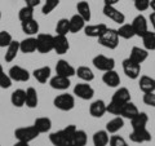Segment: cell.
Here are the masks:
<instances>
[{"label":"cell","mask_w":155,"mask_h":146,"mask_svg":"<svg viewBox=\"0 0 155 146\" xmlns=\"http://www.w3.org/2000/svg\"><path fill=\"white\" fill-rule=\"evenodd\" d=\"M76 127L75 125H67L66 128L53 132L49 136V141L52 142L53 146H74L72 145V140L76 132Z\"/></svg>","instance_id":"6da1fadb"},{"label":"cell","mask_w":155,"mask_h":146,"mask_svg":"<svg viewBox=\"0 0 155 146\" xmlns=\"http://www.w3.org/2000/svg\"><path fill=\"white\" fill-rule=\"evenodd\" d=\"M98 41L101 45H104L109 49H115L119 45V35H118V30L114 28H107L102 35L98 38Z\"/></svg>","instance_id":"7a4b0ae2"},{"label":"cell","mask_w":155,"mask_h":146,"mask_svg":"<svg viewBox=\"0 0 155 146\" xmlns=\"http://www.w3.org/2000/svg\"><path fill=\"white\" fill-rule=\"evenodd\" d=\"M36 51L40 53H49L53 51L54 45V36L51 34H39L36 36Z\"/></svg>","instance_id":"3957f363"},{"label":"cell","mask_w":155,"mask_h":146,"mask_svg":"<svg viewBox=\"0 0 155 146\" xmlns=\"http://www.w3.org/2000/svg\"><path fill=\"white\" fill-rule=\"evenodd\" d=\"M54 106L61 110V111H70L74 109L75 106V98L72 95H69V93H64V95H60L57 96L54 101H53Z\"/></svg>","instance_id":"277c9868"},{"label":"cell","mask_w":155,"mask_h":146,"mask_svg":"<svg viewBox=\"0 0 155 146\" xmlns=\"http://www.w3.org/2000/svg\"><path fill=\"white\" fill-rule=\"evenodd\" d=\"M40 134L38 132V129L34 127V125H30V127H22L14 131V136L18 141H23V142H30V141L35 140L38 136Z\"/></svg>","instance_id":"5b68a950"},{"label":"cell","mask_w":155,"mask_h":146,"mask_svg":"<svg viewBox=\"0 0 155 146\" xmlns=\"http://www.w3.org/2000/svg\"><path fill=\"white\" fill-rule=\"evenodd\" d=\"M123 71L129 79H137L141 74V65L132 61L130 58H125L123 61Z\"/></svg>","instance_id":"8992f818"},{"label":"cell","mask_w":155,"mask_h":146,"mask_svg":"<svg viewBox=\"0 0 155 146\" xmlns=\"http://www.w3.org/2000/svg\"><path fill=\"white\" fill-rule=\"evenodd\" d=\"M93 65L96 69H98L101 71H110V70H114L115 67V60L111 57H106L102 55H98L93 58Z\"/></svg>","instance_id":"52a82bcc"},{"label":"cell","mask_w":155,"mask_h":146,"mask_svg":"<svg viewBox=\"0 0 155 146\" xmlns=\"http://www.w3.org/2000/svg\"><path fill=\"white\" fill-rule=\"evenodd\" d=\"M74 95L81 100H91L94 96V89L88 83H79L74 87Z\"/></svg>","instance_id":"ba28073f"},{"label":"cell","mask_w":155,"mask_h":146,"mask_svg":"<svg viewBox=\"0 0 155 146\" xmlns=\"http://www.w3.org/2000/svg\"><path fill=\"white\" fill-rule=\"evenodd\" d=\"M130 25H132L133 30H134V34H136L137 36H141V38H142L145 34L149 31L147 19H146V17H143L142 14H140V16L136 17Z\"/></svg>","instance_id":"9c48e42d"},{"label":"cell","mask_w":155,"mask_h":146,"mask_svg":"<svg viewBox=\"0 0 155 146\" xmlns=\"http://www.w3.org/2000/svg\"><path fill=\"white\" fill-rule=\"evenodd\" d=\"M104 14L107 18L113 19L114 22L119 23V25H123L125 22V16L119 11V9H116L114 5H105L104 7Z\"/></svg>","instance_id":"30bf717a"},{"label":"cell","mask_w":155,"mask_h":146,"mask_svg":"<svg viewBox=\"0 0 155 146\" xmlns=\"http://www.w3.org/2000/svg\"><path fill=\"white\" fill-rule=\"evenodd\" d=\"M8 74L13 81H27L30 79V72L21 66H12Z\"/></svg>","instance_id":"8fae6325"},{"label":"cell","mask_w":155,"mask_h":146,"mask_svg":"<svg viewBox=\"0 0 155 146\" xmlns=\"http://www.w3.org/2000/svg\"><path fill=\"white\" fill-rule=\"evenodd\" d=\"M56 72H57V75H61L65 78H71L76 74V70L74 69V66H71L67 61L60 60L56 65Z\"/></svg>","instance_id":"7c38bea8"},{"label":"cell","mask_w":155,"mask_h":146,"mask_svg":"<svg viewBox=\"0 0 155 146\" xmlns=\"http://www.w3.org/2000/svg\"><path fill=\"white\" fill-rule=\"evenodd\" d=\"M129 138L132 142L136 144H142V142H149L151 141V134L146 128H140V129H133V132L130 133Z\"/></svg>","instance_id":"4fadbf2b"},{"label":"cell","mask_w":155,"mask_h":146,"mask_svg":"<svg viewBox=\"0 0 155 146\" xmlns=\"http://www.w3.org/2000/svg\"><path fill=\"white\" fill-rule=\"evenodd\" d=\"M69 49H70V44H69V40H67V36L66 35H56L53 51H54L57 55H65Z\"/></svg>","instance_id":"5bb4252c"},{"label":"cell","mask_w":155,"mask_h":146,"mask_svg":"<svg viewBox=\"0 0 155 146\" xmlns=\"http://www.w3.org/2000/svg\"><path fill=\"white\" fill-rule=\"evenodd\" d=\"M107 26L105 23H98V25H88L84 27V34L89 38H100L102 34L107 30Z\"/></svg>","instance_id":"9a60e30c"},{"label":"cell","mask_w":155,"mask_h":146,"mask_svg":"<svg viewBox=\"0 0 155 146\" xmlns=\"http://www.w3.org/2000/svg\"><path fill=\"white\" fill-rule=\"evenodd\" d=\"M49 84L53 89L57 91H65L70 87V78H65L61 75H56L53 76L52 79L49 80Z\"/></svg>","instance_id":"2e32d148"},{"label":"cell","mask_w":155,"mask_h":146,"mask_svg":"<svg viewBox=\"0 0 155 146\" xmlns=\"http://www.w3.org/2000/svg\"><path fill=\"white\" fill-rule=\"evenodd\" d=\"M102 81L105 83L107 87L115 88L120 84V76L115 70H110V71H105V74L102 75Z\"/></svg>","instance_id":"e0dca14e"},{"label":"cell","mask_w":155,"mask_h":146,"mask_svg":"<svg viewBox=\"0 0 155 146\" xmlns=\"http://www.w3.org/2000/svg\"><path fill=\"white\" fill-rule=\"evenodd\" d=\"M89 113L93 118H101L106 113V104L102 100H97L94 102H92V105L89 106Z\"/></svg>","instance_id":"ac0fdd59"},{"label":"cell","mask_w":155,"mask_h":146,"mask_svg":"<svg viewBox=\"0 0 155 146\" xmlns=\"http://www.w3.org/2000/svg\"><path fill=\"white\" fill-rule=\"evenodd\" d=\"M138 85H140V89L143 93H153V92H155V79L150 76H146V75L141 76Z\"/></svg>","instance_id":"d6986e66"},{"label":"cell","mask_w":155,"mask_h":146,"mask_svg":"<svg viewBox=\"0 0 155 146\" xmlns=\"http://www.w3.org/2000/svg\"><path fill=\"white\" fill-rule=\"evenodd\" d=\"M147 56H149V53H147L146 49H142V48H140V47H133L132 51H130L129 58L132 61H134V62H137V64L141 65L142 62H145L147 60Z\"/></svg>","instance_id":"ffe728a7"},{"label":"cell","mask_w":155,"mask_h":146,"mask_svg":"<svg viewBox=\"0 0 155 146\" xmlns=\"http://www.w3.org/2000/svg\"><path fill=\"white\" fill-rule=\"evenodd\" d=\"M111 101L116 102V104H120V105L127 104V102L130 101V92L127 88H124V87H123V88H119L113 95V98H111Z\"/></svg>","instance_id":"44dd1931"},{"label":"cell","mask_w":155,"mask_h":146,"mask_svg":"<svg viewBox=\"0 0 155 146\" xmlns=\"http://www.w3.org/2000/svg\"><path fill=\"white\" fill-rule=\"evenodd\" d=\"M84 27H85L84 18L79 16L78 13L70 18V32H72V34L79 32L80 30H84Z\"/></svg>","instance_id":"7402d4cb"},{"label":"cell","mask_w":155,"mask_h":146,"mask_svg":"<svg viewBox=\"0 0 155 146\" xmlns=\"http://www.w3.org/2000/svg\"><path fill=\"white\" fill-rule=\"evenodd\" d=\"M140 113L137 106H136L134 104H132V102H127V104L123 105L122 108V113H120V116H122L123 119H132L134 118L136 115H137Z\"/></svg>","instance_id":"603a6c76"},{"label":"cell","mask_w":155,"mask_h":146,"mask_svg":"<svg viewBox=\"0 0 155 146\" xmlns=\"http://www.w3.org/2000/svg\"><path fill=\"white\" fill-rule=\"evenodd\" d=\"M32 74H34V78H35L39 83L44 84V83H47L48 80H49V78H51V67L49 66L39 67V69L34 70Z\"/></svg>","instance_id":"cb8c5ba5"},{"label":"cell","mask_w":155,"mask_h":146,"mask_svg":"<svg viewBox=\"0 0 155 146\" xmlns=\"http://www.w3.org/2000/svg\"><path fill=\"white\" fill-rule=\"evenodd\" d=\"M11 102L16 108H22L26 102V91L23 89H16L11 96Z\"/></svg>","instance_id":"d4e9b609"},{"label":"cell","mask_w":155,"mask_h":146,"mask_svg":"<svg viewBox=\"0 0 155 146\" xmlns=\"http://www.w3.org/2000/svg\"><path fill=\"white\" fill-rule=\"evenodd\" d=\"M147 121H149V116L146 113H138L134 118L130 119V124H132L133 129H140V128H146Z\"/></svg>","instance_id":"484cf974"},{"label":"cell","mask_w":155,"mask_h":146,"mask_svg":"<svg viewBox=\"0 0 155 146\" xmlns=\"http://www.w3.org/2000/svg\"><path fill=\"white\" fill-rule=\"evenodd\" d=\"M36 38H27L19 41V51L22 53H32L36 51Z\"/></svg>","instance_id":"4316f807"},{"label":"cell","mask_w":155,"mask_h":146,"mask_svg":"<svg viewBox=\"0 0 155 146\" xmlns=\"http://www.w3.org/2000/svg\"><path fill=\"white\" fill-rule=\"evenodd\" d=\"M38 102H39V98H38L36 89L32 88V87L27 88L26 89V102H25V105L30 109H35L38 106Z\"/></svg>","instance_id":"83f0119b"},{"label":"cell","mask_w":155,"mask_h":146,"mask_svg":"<svg viewBox=\"0 0 155 146\" xmlns=\"http://www.w3.org/2000/svg\"><path fill=\"white\" fill-rule=\"evenodd\" d=\"M34 127L38 129L39 133H47L52 128V120L49 118H38L34 123Z\"/></svg>","instance_id":"f1b7e54d"},{"label":"cell","mask_w":155,"mask_h":146,"mask_svg":"<svg viewBox=\"0 0 155 146\" xmlns=\"http://www.w3.org/2000/svg\"><path fill=\"white\" fill-rule=\"evenodd\" d=\"M124 125V119L122 116H115L114 119H111L110 121H107L106 124V131L109 133H116L118 131H120Z\"/></svg>","instance_id":"f546056e"},{"label":"cell","mask_w":155,"mask_h":146,"mask_svg":"<svg viewBox=\"0 0 155 146\" xmlns=\"http://www.w3.org/2000/svg\"><path fill=\"white\" fill-rule=\"evenodd\" d=\"M76 11H78V14L79 16H81L84 18V21L85 22H89L91 21V7H89V4L87 3V2H79L76 4Z\"/></svg>","instance_id":"4dcf8cb0"},{"label":"cell","mask_w":155,"mask_h":146,"mask_svg":"<svg viewBox=\"0 0 155 146\" xmlns=\"http://www.w3.org/2000/svg\"><path fill=\"white\" fill-rule=\"evenodd\" d=\"M21 27H22V31L25 34H27V35H36L39 32V23L35 21V19L21 22Z\"/></svg>","instance_id":"1f68e13d"},{"label":"cell","mask_w":155,"mask_h":146,"mask_svg":"<svg viewBox=\"0 0 155 146\" xmlns=\"http://www.w3.org/2000/svg\"><path fill=\"white\" fill-rule=\"evenodd\" d=\"M18 52H19V43L16 41V40H13L11 44L7 47V52H5V56H4L5 61L7 62H12L14 58L17 57Z\"/></svg>","instance_id":"d6a6232c"},{"label":"cell","mask_w":155,"mask_h":146,"mask_svg":"<svg viewBox=\"0 0 155 146\" xmlns=\"http://www.w3.org/2000/svg\"><path fill=\"white\" fill-rule=\"evenodd\" d=\"M93 145L94 146H106L109 144V132L107 131H98L93 134Z\"/></svg>","instance_id":"836d02e7"},{"label":"cell","mask_w":155,"mask_h":146,"mask_svg":"<svg viewBox=\"0 0 155 146\" xmlns=\"http://www.w3.org/2000/svg\"><path fill=\"white\" fill-rule=\"evenodd\" d=\"M76 75L80 78L81 80H84L87 83H89L94 79V74L88 66H80L76 69Z\"/></svg>","instance_id":"e575fe53"},{"label":"cell","mask_w":155,"mask_h":146,"mask_svg":"<svg viewBox=\"0 0 155 146\" xmlns=\"http://www.w3.org/2000/svg\"><path fill=\"white\" fill-rule=\"evenodd\" d=\"M142 43L146 51H155V32L147 31L142 36Z\"/></svg>","instance_id":"d590c367"},{"label":"cell","mask_w":155,"mask_h":146,"mask_svg":"<svg viewBox=\"0 0 155 146\" xmlns=\"http://www.w3.org/2000/svg\"><path fill=\"white\" fill-rule=\"evenodd\" d=\"M118 35H119V38H123V39H132L133 36H136V34H134L132 25H129V23H123L118 30Z\"/></svg>","instance_id":"8d00e7d4"},{"label":"cell","mask_w":155,"mask_h":146,"mask_svg":"<svg viewBox=\"0 0 155 146\" xmlns=\"http://www.w3.org/2000/svg\"><path fill=\"white\" fill-rule=\"evenodd\" d=\"M56 32L57 35H67L70 32V19L61 18L56 25Z\"/></svg>","instance_id":"74e56055"},{"label":"cell","mask_w":155,"mask_h":146,"mask_svg":"<svg viewBox=\"0 0 155 146\" xmlns=\"http://www.w3.org/2000/svg\"><path fill=\"white\" fill-rule=\"evenodd\" d=\"M18 18L21 22H26V21H30V19H34V8L27 7V5L21 8L18 12Z\"/></svg>","instance_id":"f35d334b"},{"label":"cell","mask_w":155,"mask_h":146,"mask_svg":"<svg viewBox=\"0 0 155 146\" xmlns=\"http://www.w3.org/2000/svg\"><path fill=\"white\" fill-rule=\"evenodd\" d=\"M87 141H88L87 133L84 132V131L78 129L76 132H75L74 140H72V145H74V146H85L87 145Z\"/></svg>","instance_id":"ab89813d"},{"label":"cell","mask_w":155,"mask_h":146,"mask_svg":"<svg viewBox=\"0 0 155 146\" xmlns=\"http://www.w3.org/2000/svg\"><path fill=\"white\" fill-rule=\"evenodd\" d=\"M58 4H60V0H45L44 5L41 8L43 14H49L51 12L54 11V8H57Z\"/></svg>","instance_id":"60d3db41"},{"label":"cell","mask_w":155,"mask_h":146,"mask_svg":"<svg viewBox=\"0 0 155 146\" xmlns=\"http://www.w3.org/2000/svg\"><path fill=\"white\" fill-rule=\"evenodd\" d=\"M122 108H123V105L116 104V102H114V101H110V104L106 105V111H109V113L113 114V115L120 116V113H122Z\"/></svg>","instance_id":"b9f144b4"},{"label":"cell","mask_w":155,"mask_h":146,"mask_svg":"<svg viewBox=\"0 0 155 146\" xmlns=\"http://www.w3.org/2000/svg\"><path fill=\"white\" fill-rule=\"evenodd\" d=\"M12 79L11 76H9V74H5L4 71L0 72V88L3 89H8L12 87Z\"/></svg>","instance_id":"7bdbcfd3"},{"label":"cell","mask_w":155,"mask_h":146,"mask_svg":"<svg viewBox=\"0 0 155 146\" xmlns=\"http://www.w3.org/2000/svg\"><path fill=\"white\" fill-rule=\"evenodd\" d=\"M13 41L12 35L8 31H0V48H5Z\"/></svg>","instance_id":"ee69618b"},{"label":"cell","mask_w":155,"mask_h":146,"mask_svg":"<svg viewBox=\"0 0 155 146\" xmlns=\"http://www.w3.org/2000/svg\"><path fill=\"white\" fill-rule=\"evenodd\" d=\"M134 8L138 12H145L150 8V0H134Z\"/></svg>","instance_id":"f6af8a7d"},{"label":"cell","mask_w":155,"mask_h":146,"mask_svg":"<svg viewBox=\"0 0 155 146\" xmlns=\"http://www.w3.org/2000/svg\"><path fill=\"white\" fill-rule=\"evenodd\" d=\"M110 146H128L127 141H125L122 136H113L109 140Z\"/></svg>","instance_id":"bcb514c9"},{"label":"cell","mask_w":155,"mask_h":146,"mask_svg":"<svg viewBox=\"0 0 155 146\" xmlns=\"http://www.w3.org/2000/svg\"><path fill=\"white\" fill-rule=\"evenodd\" d=\"M142 100L145 102V105L151 106V108H155V93H154V92H153V93H145Z\"/></svg>","instance_id":"7dc6e473"},{"label":"cell","mask_w":155,"mask_h":146,"mask_svg":"<svg viewBox=\"0 0 155 146\" xmlns=\"http://www.w3.org/2000/svg\"><path fill=\"white\" fill-rule=\"evenodd\" d=\"M23 2H25L27 7H31V8H35L40 4V0H23Z\"/></svg>","instance_id":"c3c4849f"},{"label":"cell","mask_w":155,"mask_h":146,"mask_svg":"<svg viewBox=\"0 0 155 146\" xmlns=\"http://www.w3.org/2000/svg\"><path fill=\"white\" fill-rule=\"evenodd\" d=\"M105 5H115V4L119 3V0H104Z\"/></svg>","instance_id":"681fc988"},{"label":"cell","mask_w":155,"mask_h":146,"mask_svg":"<svg viewBox=\"0 0 155 146\" xmlns=\"http://www.w3.org/2000/svg\"><path fill=\"white\" fill-rule=\"evenodd\" d=\"M150 22H151V25H153L154 30H155V11L150 14Z\"/></svg>","instance_id":"f907efd6"},{"label":"cell","mask_w":155,"mask_h":146,"mask_svg":"<svg viewBox=\"0 0 155 146\" xmlns=\"http://www.w3.org/2000/svg\"><path fill=\"white\" fill-rule=\"evenodd\" d=\"M13 146H28V142H23V141H18Z\"/></svg>","instance_id":"816d5d0a"},{"label":"cell","mask_w":155,"mask_h":146,"mask_svg":"<svg viewBox=\"0 0 155 146\" xmlns=\"http://www.w3.org/2000/svg\"><path fill=\"white\" fill-rule=\"evenodd\" d=\"M150 8L155 11V0H150Z\"/></svg>","instance_id":"f5cc1de1"},{"label":"cell","mask_w":155,"mask_h":146,"mask_svg":"<svg viewBox=\"0 0 155 146\" xmlns=\"http://www.w3.org/2000/svg\"><path fill=\"white\" fill-rule=\"evenodd\" d=\"M3 71V66H2V64H0V72Z\"/></svg>","instance_id":"db71d44e"},{"label":"cell","mask_w":155,"mask_h":146,"mask_svg":"<svg viewBox=\"0 0 155 146\" xmlns=\"http://www.w3.org/2000/svg\"><path fill=\"white\" fill-rule=\"evenodd\" d=\"M0 19H2V11H0Z\"/></svg>","instance_id":"11a10c76"},{"label":"cell","mask_w":155,"mask_h":146,"mask_svg":"<svg viewBox=\"0 0 155 146\" xmlns=\"http://www.w3.org/2000/svg\"><path fill=\"white\" fill-rule=\"evenodd\" d=\"M133 2H134V0H133Z\"/></svg>","instance_id":"9f6ffc18"}]
</instances>
